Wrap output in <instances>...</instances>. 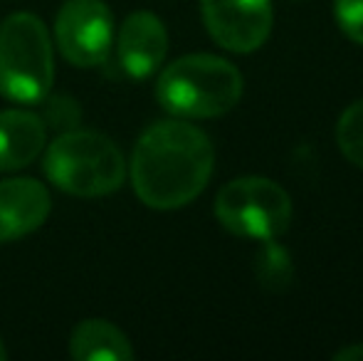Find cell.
Returning <instances> with one entry per match:
<instances>
[{
    "label": "cell",
    "mask_w": 363,
    "mask_h": 361,
    "mask_svg": "<svg viewBox=\"0 0 363 361\" xmlns=\"http://www.w3.org/2000/svg\"><path fill=\"white\" fill-rule=\"evenodd\" d=\"M213 164L216 149L206 131L181 119L156 121L136 141L131 183L148 208L176 211L201 196Z\"/></svg>",
    "instance_id": "1"
},
{
    "label": "cell",
    "mask_w": 363,
    "mask_h": 361,
    "mask_svg": "<svg viewBox=\"0 0 363 361\" xmlns=\"http://www.w3.org/2000/svg\"><path fill=\"white\" fill-rule=\"evenodd\" d=\"M242 74L218 55H186L171 62L156 82V99L181 119H213L233 109L242 96Z\"/></svg>",
    "instance_id": "2"
},
{
    "label": "cell",
    "mask_w": 363,
    "mask_h": 361,
    "mask_svg": "<svg viewBox=\"0 0 363 361\" xmlns=\"http://www.w3.org/2000/svg\"><path fill=\"white\" fill-rule=\"evenodd\" d=\"M43 171L52 186L69 196L96 198L119 191L126 176L121 149L99 131L74 129L48 146Z\"/></svg>",
    "instance_id": "3"
},
{
    "label": "cell",
    "mask_w": 363,
    "mask_h": 361,
    "mask_svg": "<svg viewBox=\"0 0 363 361\" xmlns=\"http://www.w3.org/2000/svg\"><path fill=\"white\" fill-rule=\"evenodd\" d=\"M55 82L52 40L33 13H15L0 25V94L18 104H38Z\"/></svg>",
    "instance_id": "4"
},
{
    "label": "cell",
    "mask_w": 363,
    "mask_h": 361,
    "mask_svg": "<svg viewBox=\"0 0 363 361\" xmlns=\"http://www.w3.org/2000/svg\"><path fill=\"white\" fill-rule=\"evenodd\" d=\"M216 216L233 235L274 240L291 223V198L277 181L242 176L218 191Z\"/></svg>",
    "instance_id": "5"
},
{
    "label": "cell",
    "mask_w": 363,
    "mask_h": 361,
    "mask_svg": "<svg viewBox=\"0 0 363 361\" xmlns=\"http://www.w3.org/2000/svg\"><path fill=\"white\" fill-rule=\"evenodd\" d=\"M55 43L74 67H99L114 43V18L104 0H67L55 20Z\"/></svg>",
    "instance_id": "6"
},
{
    "label": "cell",
    "mask_w": 363,
    "mask_h": 361,
    "mask_svg": "<svg viewBox=\"0 0 363 361\" xmlns=\"http://www.w3.org/2000/svg\"><path fill=\"white\" fill-rule=\"evenodd\" d=\"M206 30L220 48L247 55L272 33V0H201Z\"/></svg>",
    "instance_id": "7"
},
{
    "label": "cell",
    "mask_w": 363,
    "mask_h": 361,
    "mask_svg": "<svg viewBox=\"0 0 363 361\" xmlns=\"http://www.w3.org/2000/svg\"><path fill=\"white\" fill-rule=\"evenodd\" d=\"M119 65L129 77L146 79L161 67L168 52V33L166 25L153 13L139 10L124 20L116 40Z\"/></svg>",
    "instance_id": "8"
},
{
    "label": "cell",
    "mask_w": 363,
    "mask_h": 361,
    "mask_svg": "<svg viewBox=\"0 0 363 361\" xmlns=\"http://www.w3.org/2000/svg\"><path fill=\"white\" fill-rule=\"evenodd\" d=\"M48 188L35 179L0 181V243L18 240L38 231L50 216Z\"/></svg>",
    "instance_id": "9"
},
{
    "label": "cell",
    "mask_w": 363,
    "mask_h": 361,
    "mask_svg": "<svg viewBox=\"0 0 363 361\" xmlns=\"http://www.w3.org/2000/svg\"><path fill=\"white\" fill-rule=\"evenodd\" d=\"M48 129L38 114L25 109L0 111V171L30 166L48 144Z\"/></svg>",
    "instance_id": "10"
},
{
    "label": "cell",
    "mask_w": 363,
    "mask_h": 361,
    "mask_svg": "<svg viewBox=\"0 0 363 361\" xmlns=\"http://www.w3.org/2000/svg\"><path fill=\"white\" fill-rule=\"evenodd\" d=\"M69 354L77 361H131V349L126 334L106 319H84L77 324L69 339Z\"/></svg>",
    "instance_id": "11"
},
{
    "label": "cell",
    "mask_w": 363,
    "mask_h": 361,
    "mask_svg": "<svg viewBox=\"0 0 363 361\" xmlns=\"http://www.w3.org/2000/svg\"><path fill=\"white\" fill-rule=\"evenodd\" d=\"M336 144L354 166L363 169V99L354 101L336 124Z\"/></svg>",
    "instance_id": "12"
},
{
    "label": "cell",
    "mask_w": 363,
    "mask_h": 361,
    "mask_svg": "<svg viewBox=\"0 0 363 361\" xmlns=\"http://www.w3.org/2000/svg\"><path fill=\"white\" fill-rule=\"evenodd\" d=\"M257 272L262 284H267V287H287L291 282V260L287 250L277 243L264 240V248L257 260Z\"/></svg>",
    "instance_id": "13"
},
{
    "label": "cell",
    "mask_w": 363,
    "mask_h": 361,
    "mask_svg": "<svg viewBox=\"0 0 363 361\" xmlns=\"http://www.w3.org/2000/svg\"><path fill=\"white\" fill-rule=\"evenodd\" d=\"M334 15L341 33L363 45V0H334Z\"/></svg>",
    "instance_id": "14"
},
{
    "label": "cell",
    "mask_w": 363,
    "mask_h": 361,
    "mask_svg": "<svg viewBox=\"0 0 363 361\" xmlns=\"http://www.w3.org/2000/svg\"><path fill=\"white\" fill-rule=\"evenodd\" d=\"M336 361H363V342L351 344V347H344L341 352L334 354Z\"/></svg>",
    "instance_id": "15"
},
{
    "label": "cell",
    "mask_w": 363,
    "mask_h": 361,
    "mask_svg": "<svg viewBox=\"0 0 363 361\" xmlns=\"http://www.w3.org/2000/svg\"><path fill=\"white\" fill-rule=\"evenodd\" d=\"M3 359H8V352H5V347H3V339H0V361Z\"/></svg>",
    "instance_id": "16"
}]
</instances>
